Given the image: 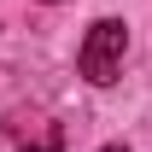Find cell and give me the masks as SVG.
<instances>
[{
    "mask_svg": "<svg viewBox=\"0 0 152 152\" xmlns=\"http://www.w3.org/2000/svg\"><path fill=\"white\" fill-rule=\"evenodd\" d=\"M105 152H123V146H105Z\"/></svg>",
    "mask_w": 152,
    "mask_h": 152,
    "instance_id": "obj_2",
    "label": "cell"
},
{
    "mask_svg": "<svg viewBox=\"0 0 152 152\" xmlns=\"http://www.w3.org/2000/svg\"><path fill=\"white\" fill-rule=\"evenodd\" d=\"M123 47H129V29L117 18H99L88 29V41H82V76L88 82H111L117 64H123Z\"/></svg>",
    "mask_w": 152,
    "mask_h": 152,
    "instance_id": "obj_1",
    "label": "cell"
}]
</instances>
